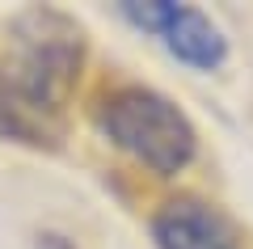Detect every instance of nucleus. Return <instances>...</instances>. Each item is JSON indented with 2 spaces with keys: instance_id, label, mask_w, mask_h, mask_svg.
<instances>
[{
  "instance_id": "obj_1",
  "label": "nucleus",
  "mask_w": 253,
  "mask_h": 249,
  "mask_svg": "<svg viewBox=\"0 0 253 249\" xmlns=\"http://www.w3.org/2000/svg\"><path fill=\"white\" fill-rule=\"evenodd\" d=\"M97 127L114 148H123L131 160L148 165L161 178H173L194 160L199 131L190 114L173 98L148 85H123L97 110Z\"/></svg>"
},
{
  "instance_id": "obj_2",
  "label": "nucleus",
  "mask_w": 253,
  "mask_h": 249,
  "mask_svg": "<svg viewBox=\"0 0 253 249\" xmlns=\"http://www.w3.org/2000/svg\"><path fill=\"white\" fill-rule=\"evenodd\" d=\"M13 68L9 76L17 80L21 98L38 114H59L72 98L84 63V38L68 13L55 9H26L13 17Z\"/></svg>"
},
{
  "instance_id": "obj_3",
  "label": "nucleus",
  "mask_w": 253,
  "mask_h": 249,
  "mask_svg": "<svg viewBox=\"0 0 253 249\" xmlns=\"http://www.w3.org/2000/svg\"><path fill=\"white\" fill-rule=\"evenodd\" d=\"M152 241L156 249H241L232 224L199 199H169L152 215Z\"/></svg>"
},
{
  "instance_id": "obj_4",
  "label": "nucleus",
  "mask_w": 253,
  "mask_h": 249,
  "mask_svg": "<svg viewBox=\"0 0 253 249\" xmlns=\"http://www.w3.org/2000/svg\"><path fill=\"white\" fill-rule=\"evenodd\" d=\"M161 43L177 63L199 68V72H215L219 63L228 59L224 30H219L203 9H190V4H173L169 21H165V30H161Z\"/></svg>"
},
{
  "instance_id": "obj_5",
  "label": "nucleus",
  "mask_w": 253,
  "mask_h": 249,
  "mask_svg": "<svg viewBox=\"0 0 253 249\" xmlns=\"http://www.w3.org/2000/svg\"><path fill=\"white\" fill-rule=\"evenodd\" d=\"M0 140L4 144H26V148H51L55 131L26 98H21L17 80L0 63Z\"/></svg>"
},
{
  "instance_id": "obj_6",
  "label": "nucleus",
  "mask_w": 253,
  "mask_h": 249,
  "mask_svg": "<svg viewBox=\"0 0 253 249\" xmlns=\"http://www.w3.org/2000/svg\"><path fill=\"white\" fill-rule=\"evenodd\" d=\"M169 13H173V0H126L123 4V17L131 21V26H139V30H148V34H161L165 30V21H169Z\"/></svg>"
}]
</instances>
